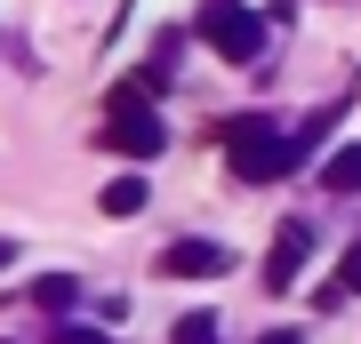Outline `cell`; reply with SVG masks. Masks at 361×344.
Here are the masks:
<instances>
[{
  "mask_svg": "<svg viewBox=\"0 0 361 344\" xmlns=\"http://www.w3.org/2000/svg\"><path fill=\"white\" fill-rule=\"evenodd\" d=\"M257 344H305V336H297V329H265Z\"/></svg>",
  "mask_w": 361,
  "mask_h": 344,
  "instance_id": "obj_11",
  "label": "cell"
},
{
  "mask_svg": "<svg viewBox=\"0 0 361 344\" xmlns=\"http://www.w3.org/2000/svg\"><path fill=\"white\" fill-rule=\"evenodd\" d=\"M322 192H337V200L361 192V144H337V153L322 160Z\"/></svg>",
  "mask_w": 361,
  "mask_h": 344,
  "instance_id": "obj_5",
  "label": "cell"
},
{
  "mask_svg": "<svg viewBox=\"0 0 361 344\" xmlns=\"http://www.w3.org/2000/svg\"><path fill=\"white\" fill-rule=\"evenodd\" d=\"M169 344H217V312H185Z\"/></svg>",
  "mask_w": 361,
  "mask_h": 344,
  "instance_id": "obj_8",
  "label": "cell"
},
{
  "mask_svg": "<svg viewBox=\"0 0 361 344\" xmlns=\"http://www.w3.org/2000/svg\"><path fill=\"white\" fill-rule=\"evenodd\" d=\"M313 256V224H281V241H273V256H265V288L281 296L289 281H297V265Z\"/></svg>",
  "mask_w": 361,
  "mask_h": 344,
  "instance_id": "obj_4",
  "label": "cell"
},
{
  "mask_svg": "<svg viewBox=\"0 0 361 344\" xmlns=\"http://www.w3.org/2000/svg\"><path fill=\"white\" fill-rule=\"evenodd\" d=\"M8 265H16V241H0V272H8Z\"/></svg>",
  "mask_w": 361,
  "mask_h": 344,
  "instance_id": "obj_12",
  "label": "cell"
},
{
  "mask_svg": "<svg viewBox=\"0 0 361 344\" xmlns=\"http://www.w3.org/2000/svg\"><path fill=\"white\" fill-rule=\"evenodd\" d=\"M353 288H361V248H345V265H337V288H329V296H353Z\"/></svg>",
  "mask_w": 361,
  "mask_h": 344,
  "instance_id": "obj_9",
  "label": "cell"
},
{
  "mask_svg": "<svg viewBox=\"0 0 361 344\" xmlns=\"http://www.w3.org/2000/svg\"><path fill=\"white\" fill-rule=\"evenodd\" d=\"M32 296H40V305H49V312H73V296H80V281H65V272H49V281H40Z\"/></svg>",
  "mask_w": 361,
  "mask_h": 344,
  "instance_id": "obj_7",
  "label": "cell"
},
{
  "mask_svg": "<svg viewBox=\"0 0 361 344\" xmlns=\"http://www.w3.org/2000/svg\"><path fill=\"white\" fill-rule=\"evenodd\" d=\"M225 153H233V177H241V184H273V177L297 168V144L273 136V120H257V113L225 120Z\"/></svg>",
  "mask_w": 361,
  "mask_h": 344,
  "instance_id": "obj_1",
  "label": "cell"
},
{
  "mask_svg": "<svg viewBox=\"0 0 361 344\" xmlns=\"http://www.w3.org/2000/svg\"><path fill=\"white\" fill-rule=\"evenodd\" d=\"M49 344H104V329H56Z\"/></svg>",
  "mask_w": 361,
  "mask_h": 344,
  "instance_id": "obj_10",
  "label": "cell"
},
{
  "mask_svg": "<svg viewBox=\"0 0 361 344\" xmlns=\"http://www.w3.org/2000/svg\"><path fill=\"white\" fill-rule=\"evenodd\" d=\"M193 32H201L217 56H233V64H257V56H265V16L241 8V0H201Z\"/></svg>",
  "mask_w": 361,
  "mask_h": 344,
  "instance_id": "obj_2",
  "label": "cell"
},
{
  "mask_svg": "<svg viewBox=\"0 0 361 344\" xmlns=\"http://www.w3.org/2000/svg\"><path fill=\"white\" fill-rule=\"evenodd\" d=\"M145 208V177H113L104 184V217H137Z\"/></svg>",
  "mask_w": 361,
  "mask_h": 344,
  "instance_id": "obj_6",
  "label": "cell"
},
{
  "mask_svg": "<svg viewBox=\"0 0 361 344\" xmlns=\"http://www.w3.org/2000/svg\"><path fill=\"white\" fill-rule=\"evenodd\" d=\"M161 272L169 281H217V272H233V248H217V241H169Z\"/></svg>",
  "mask_w": 361,
  "mask_h": 344,
  "instance_id": "obj_3",
  "label": "cell"
}]
</instances>
